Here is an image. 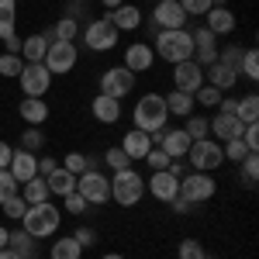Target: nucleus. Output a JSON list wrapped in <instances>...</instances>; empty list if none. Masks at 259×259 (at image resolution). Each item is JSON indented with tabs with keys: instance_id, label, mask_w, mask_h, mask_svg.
<instances>
[{
	"instance_id": "cd10ccee",
	"label": "nucleus",
	"mask_w": 259,
	"mask_h": 259,
	"mask_svg": "<svg viewBox=\"0 0 259 259\" xmlns=\"http://www.w3.org/2000/svg\"><path fill=\"white\" fill-rule=\"evenodd\" d=\"M18 35V0H0V41Z\"/></svg>"
},
{
	"instance_id": "13d9d810",
	"label": "nucleus",
	"mask_w": 259,
	"mask_h": 259,
	"mask_svg": "<svg viewBox=\"0 0 259 259\" xmlns=\"http://www.w3.org/2000/svg\"><path fill=\"white\" fill-rule=\"evenodd\" d=\"M11 152H14V149H11L7 142H0V169H7V162H11Z\"/></svg>"
},
{
	"instance_id": "aec40b11",
	"label": "nucleus",
	"mask_w": 259,
	"mask_h": 259,
	"mask_svg": "<svg viewBox=\"0 0 259 259\" xmlns=\"http://www.w3.org/2000/svg\"><path fill=\"white\" fill-rule=\"evenodd\" d=\"M242 128H245V124H242L235 114H221L218 111V114L211 118V139H218V142L242 139Z\"/></svg>"
},
{
	"instance_id": "a878e982",
	"label": "nucleus",
	"mask_w": 259,
	"mask_h": 259,
	"mask_svg": "<svg viewBox=\"0 0 259 259\" xmlns=\"http://www.w3.org/2000/svg\"><path fill=\"white\" fill-rule=\"evenodd\" d=\"M45 187H49V194H56V197H66V194H73V190H76V177H73L69 169L56 166V169L45 177Z\"/></svg>"
},
{
	"instance_id": "c03bdc74",
	"label": "nucleus",
	"mask_w": 259,
	"mask_h": 259,
	"mask_svg": "<svg viewBox=\"0 0 259 259\" xmlns=\"http://www.w3.org/2000/svg\"><path fill=\"white\" fill-rule=\"evenodd\" d=\"M194 104H204V107H218V104H221V90H214L211 83H204L197 94H194Z\"/></svg>"
},
{
	"instance_id": "f257e3e1",
	"label": "nucleus",
	"mask_w": 259,
	"mask_h": 259,
	"mask_svg": "<svg viewBox=\"0 0 259 259\" xmlns=\"http://www.w3.org/2000/svg\"><path fill=\"white\" fill-rule=\"evenodd\" d=\"M62 225V211L56 204H28V211H24V218H21V228L31 235V239H52L56 232H59Z\"/></svg>"
},
{
	"instance_id": "39448f33",
	"label": "nucleus",
	"mask_w": 259,
	"mask_h": 259,
	"mask_svg": "<svg viewBox=\"0 0 259 259\" xmlns=\"http://www.w3.org/2000/svg\"><path fill=\"white\" fill-rule=\"evenodd\" d=\"M183 159L190 162L197 173H214L225 162V152H221V145L214 139H200V142H190V149H187Z\"/></svg>"
},
{
	"instance_id": "e433bc0d",
	"label": "nucleus",
	"mask_w": 259,
	"mask_h": 259,
	"mask_svg": "<svg viewBox=\"0 0 259 259\" xmlns=\"http://www.w3.org/2000/svg\"><path fill=\"white\" fill-rule=\"evenodd\" d=\"M239 173H242V183H245V187H256V180H259V156L256 152H249V156L239 162Z\"/></svg>"
},
{
	"instance_id": "bb28decb",
	"label": "nucleus",
	"mask_w": 259,
	"mask_h": 259,
	"mask_svg": "<svg viewBox=\"0 0 259 259\" xmlns=\"http://www.w3.org/2000/svg\"><path fill=\"white\" fill-rule=\"evenodd\" d=\"M7 249H14L21 259H38V249H35V239L24 232V228H14L7 235Z\"/></svg>"
},
{
	"instance_id": "473e14b6",
	"label": "nucleus",
	"mask_w": 259,
	"mask_h": 259,
	"mask_svg": "<svg viewBox=\"0 0 259 259\" xmlns=\"http://www.w3.org/2000/svg\"><path fill=\"white\" fill-rule=\"evenodd\" d=\"M235 118H239L242 124H256L259 121V97L256 94H245V97L235 104Z\"/></svg>"
},
{
	"instance_id": "79ce46f5",
	"label": "nucleus",
	"mask_w": 259,
	"mask_h": 259,
	"mask_svg": "<svg viewBox=\"0 0 259 259\" xmlns=\"http://www.w3.org/2000/svg\"><path fill=\"white\" fill-rule=\"evenodd\" d=\"M21 69H24V59L21 56H11V52L0 56V76H21Z\"/></svg>"
},
{
	"instance_id": "7c9ffc66",
	"label": "nucleus",
	"mask_w": 259,
	"mask_h": 259,
	"mask_svg": "<svg viewBox=\"0 0 259 259\" xmlns=\"http://www.w3.org/2000/svg\"><path fill=\"white\" fill-rule=\"evenodd\" d=\"M45 49H49V35H28L21 41V59L24 62H41L45 59Z\"/></svg>"
},
{
	"instance_id": "58836bf2",
	"label": "nucleus",
	"mask_w": 259,
	"mask_h": 259,
	"mask_svg": "<svg viewBox=\"0 0 259 259\" xmlns=\"http://www.w3.org/2000/svg\"><path fill=\"white\" fill-rule=\"evenodd\" d=\"M0 211H4V218L21 221V218H24V211H28V204H24V197H21V194H14V197L0 200Z\"/></svg>"
},
{
	"instance_id": "49530a36",
	"label": "nucleus",
	"mask_w": 259,
	"mask_h": 259,
	"mask_svg": "<svg viewBox=\"0 0 259 259\" xmlns=\"http://www.w3.org/2000/svg\"><path fill=\"white\" fill-rule=\"evenodd\" d=\"M87 207H90V204H87V200H83L80 194H76V190L62 197V214H83Z\"/></svg>"
},
{
	"instance_id": "f03ea898",
	"label": "nucleus",
	"mask_w": 259,
	"mask_h": 259,
	"mask_svg": "<svg viewBox=\"0 0 259 259\" xmlns=\"http://www.w3.org/2000/svg\"><path fill=\"white\" fill-rule=\"evenodd\" d=\"M159 59L166 62H187L194 59V35L187 28H173V31H156V49H152Z\"/></svg>"
},
{
	"instance_id": "ddd939ff",
	"label": "nucleus",
	"mask_w": 259,
	"mask_h": 259,
	"mask_svg": "<svg viewBox=\"0 0 259 259\" xmlns=\"http://www.w3.org/2000/svg\"><path fill=\"white\" fill-rule=\"evenodd\" d=\"M173 90H183V94H197L200 87H204V69H200L194 59H187V62H177L173 66Z\"/></svg>"
},
{
	"instance_id": "c9c22d12",
	"label": "nucleus",
	"mask_w": 259,
	"mask_h": 259,
	"mask_svg": "<svg viewBox=\"0 0 259 259\" xmlns=\"http://www.w3.org/2000/svg\"><path fill=\"white\" fill-rule=\"evenodd\" d=\"M183 132L190 135V142H200V139H211V121L200 118V114H190L187 124H183Z\"/></svg>"
},
{
	"instance_id": "3c124183",
	"label": "nucleus",
	"mask_w": 259,
	"mask_h": 259,
	"mask_svg": "<svg viewBox=\"0 0 259 259\" xmlns=\"http://www.w3.org/2000/svg\"><path fill=\"white\" fill-rule=\"evenodd\" d=\"M18 180L11 177V173H7V169H0V200H7V197H14V194H18Z\"/></svg>"
},
{
	"instance_id": "e2e57ef3",
	"label": "nucleus",
	"mask_w": 259,
	"mask_h": 259,
	"mask_svg": "<svg viewBox=\"0 0 259 259\" xmlns=\"http://www.w3.org/2000/svg\"><path fill=\"white\" fill-rule=\"evenodd\" d=\"M100 259H124L121 252H107V256H100Z\"/></svg>"
},
{
	"instance_id": "72a5a7b5",
	"label": "nucleus",
	"mask_w": 259,
	"mask_h": 259,
	"mask_svg": "<svg viewBox=\"0 0 259 259\" xmlns=\"http://www.w3.org/2000/svg\"><path fill=\"white\" fill-rule=\"evenodd\" d=\"M80 35V21L73 18V14H66V18L56 21V28H52V38L56 41H76Z\"/></svg>"
},
{
	"instance_id": "423d86ee",
	"label": "nucleus",
	"mask_w": 259,
	"mask_h": 259,
	"mask_svg": "<svg viewBox=\"0 0 259 259\" xmlns=\"http://www.w3.org/2000/svg\"><path fill=\"white\" fill-rule=\"evenodd\" d=\"M218 194V183H214V177L211 173H187V177H180V194L177 197H183L187 204H204V200H211Z\"/></svg>"
},
{
	"instance_id": "f3484780",
	"label": "nucleus",
	"mask_w": 259,
	"mask_h": 259,
	"mask_svg": "<svg viewBox=\"0 0 259 259\" xmlns=\"http://www.w3.org/2000/svg\"><path fill=\"white\" fill-rule=\"evenodd\" d=\"M145 190H149V194H152L156 200L169 204V200L180 194V180H177V177H169L166 169H156V173L149 177V183H145Z\"/></svg>"
},
{
	"instance_id": "4d7b16f0",
	"label": "nucleus",
	"mask_w": 259,
	"mask_h": 259,
	"mask_svg": "<svg viewBox=\"0 0 259 259\" xmlns=\"http://www.w3.org/2000/svg\"><path fill=\"white\" fill-rule=\"evenodd\" d=\"M4 45H7V52H11V56H21V38H18V35L4 38Z\"/></svg>"
},
{
	"instance_id": "8fccbe9b",
	"label": "nucleus",
	"mask_w": 259,
	"mask_h": 259,
	"mask_svg": "<svg viewBox=\"0 0 259 259\" xmlns=\"http://www.w3.org/2000/svg\"><path fill=\"white\" fill-rule=\"evenodd\" d=\"M145 162H149V169H152V173H156V169H166V166H169V156H166V152H162L159 145H152V149H149V152H145Z\"/></svg>"
},
{
	"instance_id": "de8ad7c7",
	"label": "nucleus",
	"mask_w": 259,
	"mask_h": 259,
	"mask_svg": "<svg viewBox=\"0 0 259 259\" xmlns=\"http://www.w3.org/2000/svg\"><path fill=\"white\" fill-rule=\"evenodd\" d=\"M177 4L183 7L187 18H190V14H194V18H204V14L211 11V0H177Z\"/></svg>"
},
{
	"instance_id": "603ef678",
	"label": "nucleus",
	"mask_w": 259,
	"mask_h": 259,
	"mask_svg": "<svg viewBox=\"0 0 259 259\" xmlns=\"http://www.w3.org/2000/svg\"><path fill=\"white\" fill-rule=\"evenodd\" d=\"M73 239L80 242L83 249H90V245H97V228H90V225H80V228L73 232Z\"/></svg>"
},
{
	"instance_id": "b1692460",
	"label": "nucleus",
	"mask_w": 259,
	"mask_h": 259,
	"mask_svg": "<svg viewBox=\"0 0 259 259\" xmlns=\"http://www.w3.org/2000/svg\"><path fill=\"white\" fill-rule=\"evenodd\" d=\"M90 111H94V118H97L100 124H118V121H121V100L97 94L94 104H90Z\"/></svg>"
},
{
	"instance_id": "37998d69",
	"label": "nucleus",
	"mask_w": 259,
	"mask_h": 259,
	"mask_svg": "<svg viewBox=\"0 0 259 259\" xmlns=\"http://www.w3.org/2000/svg\"><path fill=\"white\" fill-rule=\"evenodd\" d=\"M221 152H225V162H228V159H232V162H242L245 156H249V149H245V142H242V139L225 142V145H221Z\"/></svg>"
},
{
	"instance_id": "9d476101",
	"label": "nucleus",
	"mask_w": 259,
	"mask_h": 259,
	"mask_svg": "<svg viewBox=\"0 0 259 259\" xmlns=\"http://www.w3.org/2000/svg\"><path fill=\"white\" fill-rule=\"evenodd\" d=\"M76 194L87 204H107L111 200V180L104 177L100 169H87L83 177H76Z\"/></svg>"
},
{
	"instance_id": "9b49d317",
	"label": "nucleus",
	"mask_w": 259,
	"mask_h": 259,
	"mask_svg": "<svg viewBox=\"0 0 259 259\" xmlns=\"http://www.w3.org/2000/svg\"><path fill=\"white\" fill-rule=\"evenodd\" d=\"M18 83H21V94L24 97H45L49 87H52V73L45 69V62H24Z\"/></svg>"
},
{
	"instance_id": "69168bd1",
	"label": "nucleus",
	"mask_w": 259,
	"mask_h": 259,
	"mask_svg": "<svg viewBox=\"0 0 259 259\" xmlns=\"http://www.w3.org/2000/svg\"><path fill=\"white\" fill-rule=\"evenodd\" d=\"M152 4H159V0H152Z\"/></svg>"
},
{
	"instance_id": "864d4df0",
	"label": "nucleus",
	"mask_w": 259,
	"mask_h": 259,
	"mask_svg": "<svg viewBox=\"0 0 259 259\" xmlns=\"http://www.w3.org/2000/svg\"><path fill=\"white\" fill-rule=\"evenodd\" d=\"M242 142H245L249 152H256L259 149V124H245V128H242Z\"/></svg>"
},
{
	"instance_id": "052dcab7",
	"label": "nucleus",
	"mask_w": 259,
	"mask_h": 259,
	"mask_svg": "<svg viewBox=\"0 0 259 259\" xmlns=\"http://www.w3.org/2000/svg\"><path fill=\"white\" fill-rule=\"evenodd\" d=\"M0 259H21L14 249H0Z\"/></svg>"
},
{
	"instance_id": "dca6fc26",
	"label": "nucleus",
	"mask_w": 259,
	"mask_h": 259,
	"mask_svg": "<svg viewBox=\"0 0 259 259\" xmlns=\"http://www.w3.org/2000/svg\"><path fill=\"white\" fill-rule=\"evenodd\" d=\"M156 145H159L169 159H183V156H187V149H190V135H187L183 128H162Z\"/></svg>"
},
{
	"instance_id": "f704fd0d",
	"label": "nucleus",
	"mask_w": 259,
	"mask_h": 259,
	"mask_svg": "<svg viewBox=\"0 0 259 259\" xmlns=\"http://www.w3.org/2000/svg\"><path fill=\"white\" fill-rule=\"evenodd\" d=\"M18 149H28V152L38 156V149H45V132H38L35 124H28V128L21 132V139H18Z\"/></svg>"
},
{
	"instance_id": "6e6552de",
	"label": "nucleus",
	"mask_w": 259,
	"mask_h": 259,
	"mask_svg": "<svg viewBox=\"0 0 259 259\" xmlns=\"http://www.w3.org/2000/svg\"><path fill=\"white\" fill-rule=\"evenodd\" d=\"M80 59V52H76V41H49V49H45V69L52 73V76H62V73H73V66Z\"/></svg>"
},
{
	"instance_id": "412c9836",
	"label": "nucleus",
	"mask_w": 259,
	"mask_h": 259,
	"mask_svg": "<svg viewBox=\"0 0 259 259\" xmlns=\"http://www.w3.org/2000/svg\"><path fill=\"white\" fill-rule=\"evenodd\" d=\"M235 14L228 11V7H211L207 14H204V28L211 31V35H232L235 31Z\"/></svg>"
},
{
	"instance_id": "4c0bfd02",
	"label": "nucleus",
	"mask_w": 259,
	"mask_h": 259,
	"mask_svg": "<svg viewBox=\"0 0 259 259\" xmlns=\"http://www.w3.org/2000/svg\"><path fill=\"white\" fill-rule=\"evenodd\" d=\"M62 169H69L73 177H83V173L90 169V156H83V152H66V156H62Z\"/></svg>"
},
{
	"instance_id": "2eb2a0df",
	"label": "nucleus",
	"mask_w": 259,
	"mask_h": 259,
	"mask_svg": "<svg viewBox=\"0 0 259 259\" xmlns=\"http://www.w3.org/2000/svg\"><path fill=\"white\" fill-rule=\"evenodd\" d=\"M7 173L18 180V183H28L31 177H38V156L28 152V149H14L11 152V162H7Z\"/></svg>"
},
{
	"instance_id": "4be33fe9",
	"label": "nucleus",
	"mask_w": 259,
	"mask_h": 259,
	"mask_svg": "<svg viewBox=\"0 0 259 259\" xmlns=\"http://www.w3.org/2000/svg\"><path fill=\"white\" fill-rule=\"evenodd\" d=\"M204 83H211L214 90H232L235 83H239V69H232V66H221V62H211L207 69H204Z\"/></svg>"
},
{
	"instance_id": "c756f323",
	"label": "nucleus",
	"mask_w": 259,
	"mask_h": 259,
	"mask_svg": "<svg viewBox=\"0 0 259 259\" xmlns=\"http://www.w3.org/2000/svg\"><path fill=\"white\" fill-rule=\"evenodd\" d=\"M49 259H83V245L73 235H62V239L52 242L49 249Z\"/></svg>"
},
{
	"instance_id": "0eeeda50",
	"label": "nucleus",
	"mask_w": 259,
	"mask_h": 259,
	"mask_svg": "<svg viewBox=\"0 0 259 259\" xmlns=\"http://www.w3.org/2000/svg\"><path fill=\"white\" fill-rule=\"evenodd\" d=\"M118 35L121 31L107 18H97V21H90V24L83 28V45H87L90 52H111V49H118Z\"/></svg>"
},
{
	"instance_id": "2f4dec72",
	"label": "nucleus",
	"mask_w": 259,
	"mask_h": 259,
	"mask_svg": "<svg viewBox=\"0 0 259 259\" xmlns=\"http://www.w3.org/2000/svg\"><path fill=\"white\" fill-rule=\"evenodd\" d=\"M21 197H24V204H45L52 197L45 187V177H31L28 183H21Z\"/></svg>"
},
{
	"instance_id": "4468645a",
	"label": "nucleus",
	"mask_w": 259,
	"mask_h": 259,
	"mask_svg": "<svg viewBox=\"0 0 259 259\" xmlns=\"http://www.w3.org/2000/svg\"><path fill=\"white\" fill-rule=\"evenodd\" d=\"M190 35H194V62H197L200 69H207L211 62H218V35H211L207 28H197Z\"/></svg>"
},
{
	"instance_id": "0e129e2a",
	"label": "nucleus",
	"mask_w": 259,
	"mask_h": 259,
	"mask_svg": "<svg viewBox=\"0 0 259 259\" xmlns=\"http://www.w3.org/2000/svg\"><path fill=\"white\" fill-rule=\"evenodd\" d=\"M211 7H228V0H211Z\"/></svg>"
},
{
	"instance_id": "f8f14e48",
	"label": "nucleus",
	"mask_w": 259,
	"mask_h": 259,
	"mask_svg": "<svg viewBox=\"0 0 259 259\" xmlns=\"http://www.w3.org/2000/svg\"><path fill=\"white\" fill-rule=\"evenodd\" d=\"M149 28H152V35H156V31H173V28H187V14H183V7H180L177 0H159V4L152 7Z\"/></svg>"
},
{
	"instance_id": "6e6d98bb",
	"label": "nucleus",
	"mask_w": 259,
	"mask_h": 259,
	"mask_svg": "<svg viewBox=\"0 0 259 259\" xmlns=\"http://www.w3.org/2000/svg\"><path fill=\"white\" fill-rule=\"evenodd\" d=\"M169 204H173V211H177V214H190V207H194V204H187L183 197H173Z\"/></svg>"
},
{
	"instance_id": "bf43d9fd",
	"label": "nucleus",
	"mask_w": 259,
	"mask_h": 259,
	"mask_svg": "<svg viewBox=\"0 0 259 259\" xmlns=\"http://www.w3.org/2000/svg\"><path fill=\"white\" fill-rule=\"evenodd\" d=\"M7 235H11V228H4V225H0V249H7Z\"/></svg>"
},
{
	"instance_id": "5701e85b",
	"label": "nucleus",
	"mask_w": 259,
	"mask_h": 259,
	"mask_svg": "<svg viewBox=\"0 0 259 259\" xmlns=\"http://www.w3.org/2000/svg\"><path fill=\"white\" fill-rule=\"evenodd\" d=\"M18 114H21V121L24 124H45L49 121V104H45V97H24L18 104Z\"/></svg>"
},
{
	"instance_id": "680f3d73",
	"label": "nucleus",
	"mask_w": 259,
	"mask_h": 259,
	"mask_svg": "<svg viewBox=\"0 0 259 259\" xmlns=\"http://www.w3.org/2000/svg\"><path fill=\"white\" fill-rule=\"evenodd\" d=\"M100 4H104L107 11H114V7H121V4H124V0H100Z\"/></svg>"
},
{
	"instance_id": "7ed1b4c3",
	"label": "nucleus",
	"mask_w": 259,
	"mask_h": 259,
	"mask_svg": "<svg viewBox=\"0 0 259 259\" xmlns=\"http://www.w3.org/2000/svg\"><path fill=\"white\" fill-rule=\"evenodd\" d=\"M132 121H135V128H139V132H145V135H156V132H162V128H166V121H169L166 100H162L159 94H145V97L135 104V114H132Z\"/></svg>"
},
{
	"instance_id": "a18cd8bd",
	"label": "nucleus",
	"mask_w": 259,
	"mask_h": 259,
	"mask_svg": "<svg viewBox=\"0 0 259 259\" xmlns=\"http://www.w3.org/2000/svg\"><path fill=\"white\" fill-rule=\"evenodd\" d=\"M104 162H107V166H111V169H128V152H124V149H121V145H114V149H107V152H104Z\"/></svg>"
},
{
	"instance_id": "393cba45",
	"label": "nucleus",
	"mask_w": 259,
	"mask_h": 259,
	"mask_svg": "<svg viewBox=\"0 0 259 259\" xmlns=\"http://www.w3.org/2000/svg\"><path fill=\"white\" fill-rule=\"evenodd\" d=\"M121 149L128 152V159H145V152L152 149V139H149L145 132H139V128H132V132H124Z\"/></svg>"
},
{
	"instance_id": "c85d7f7f",
	"label": "nucleus",
	"mask_w": 259,
	"mask_h": 259,
	"mask_svg": "<svg viewBox=\"0 0 259 259\" xmlns=\"http://www.w3.org/2000/svg\"><path fill=\"white\" fill-rule=\"evenodd\" d=\"M162 100H166V111L177 114V118H190L194 107H197V104H194V94H183V90H173L169 97H162Z\"/></svg>"
},
{
	"instance_id": "20e7f679",
	"label": "nucleus",
	"mask_w": 259,
	"mask_h": 259,
	"mask_svg": "<svg viewBox=\"0 0 259 259\" xmlns=\"http://www.w3.org/2000/svg\"><path fill=\"white\" fill-rule=\"evenodd\" d=\"M145 197V180L128 166V169H114L111 177V200H118L121 207H135Z\"/></svg>"
},
{
	"instance_id": "1a4fd4ad",
	"label": "nucleus",
	"mask_w": 259,
	"mask_h": 259,
	"mask_svg": "<svg viewBox=\"0 0 259 259\" xmlns=\"http://www.w3.org/2000/svg\"><path fill=\"white\" fill-rule=\"evenodd\" d=\"M135 73L132 69H124V66H111V69H104L100 73V94L104 97H114V100H121V97H128L132 90H135Z\"/></svg>"
},
{
	"instance_id": "5fc2aeb1",
	"label": "nucleus",
	"mask_w": 259,
	"mask_h": 259,
	"mask_svg": "<svg viewBox=\"0 0 259 259\" xmlns=\"http://www.w3.org/2000/svg\"><path fill=\"white\" fill-rule=\"evenodd\" d=\"M56 166H59V162L52 159V156H38V177H49Z\"/></svg>"
},
{
	"instance_id": "a211bd4d",
	"label": "nucleus",
	"mask_w": 259,
	"mask_h": 259,
	"mask_svg": "<svg viewBox=\"0 0 259 259\" xmlns=\"http://www.w3.org/2000/svg\"><path fill=\"white\" fill-rule=\"evenodd\" d=\"M152 62H156V52H152V45H145V41H135V45H128L124 49V69H132V73H145V69H152Z\"/></svg>"
},
{
	"instance_id": "09e8293b",
	"label": "nucleus",
	"mask_w": 259,
	"mask_h": 259,
	"mask_svg": "<svg viewBox=\"0 0 259 259\" xmlns=\"http://www.w3.org/2000/svg\"><path fill=\"white\" fill-rule=\"evenodd\" d=\"M242 52H245V49H239V45H228V49H218V62H221V66H232V69H239Z\"/></svg>"
},
{
	"instance_id": "6ab92c4d",
	"label": "nucleus",
	"mask_w": 259,
	"mask_h": 259,
	"mask_svg": "<svg viewBox=\"0 0 259 259\" xmlns=\"http://www.w3.org/2000/svg\"><path fill=\"white\" fill-rule=\"evenodd\" d=\"M104 18L111 21L118 31H135V28H142V21H145V18H142V11L135 7V4H128V0H124L121 7H114V11H107Z\"/></svg>"
},
{
	"instance_id": "ea45409f",
	"label": "nucleus",
	"mask_w": 259,
	"mask_h": 259,
	"mask_svg": "<svg viewBox=\"0 0 259 259\" xmlns=\"http://www.w3.org/2000/svg\"><path fill=\"white\" fill-rule=\"evenodd\" d=\"M239 76H245V80H259V56H256V49H245V52H242Z\"/></svg>"
},
{
	"instance_id": "a19ab883",
	"label": "nucleus",
	"mask_w": 259,
	"mask_h": 259,
	"mask_svg": "<svg viewBox=\"0 0 259 259\" xmlns=\"http://www.w3.org/2000/svg\"><path fill=\"white\" fill-rule=\"evenodd\" d=\"M177 256L180 259H211V256H207V249H204L197 239H183V242H180V249H177Z\"/></svg>"
}]
</instances>
